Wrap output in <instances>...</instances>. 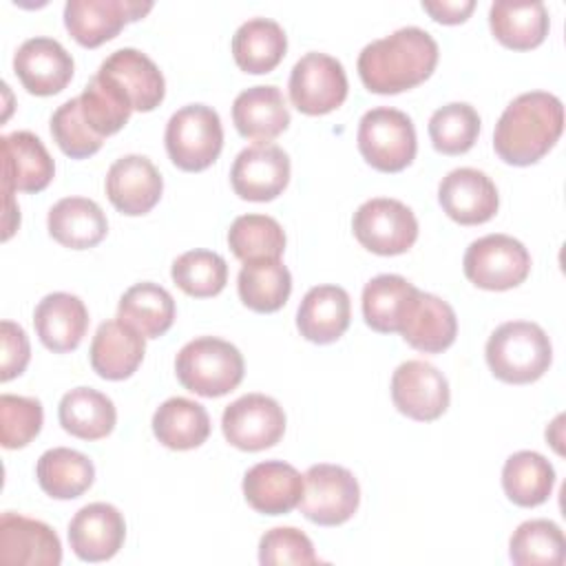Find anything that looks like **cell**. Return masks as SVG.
<instances>
[{
  "label": "cell",
  "instance_id": "1",
  "mask_svg": "<svg viewBox=\"0 0 566 566\" xmlns=\"http://www.w3.org/2000/svg\"><path fill=\"white\" fill-rule=\"evenodd\" d=\"M438 42L420 27H402L369 42L358 55V75L367 91L394 95L422 84L438 64Z\"/></svg>",
  "mask_w": 566,
  "mask_h": 566
},
{
  "label": "cell",
  "instance_id": "2",
  "mask_svg": "<svg viewBox=\"0 0 566 566\" xmlns=\"http://www.w3.org/2000/svg\"><path fill=\"white\" fill-rule=\"evenodd\" d=\"M562 130V99L546 91H528L502 111L493 130V148L511 166H531L555 146Z\"/></svg>",
  "mask_w": 566,
  "mask_h": 566
},
{
  "label": "cell",
  "instance_id": "3",
  "mask_svg": "<svg viewBox=\"0 0 566 566\" xmlns=\"http://www.w3.org/2000/svg\"><path fill=\"white\" fill-rule=\"evenodd\" d=\"M484 356L497 380L528 385L548 371L553 345L537 323L509 321L489 336Z\"/></svg>",
  "mask_w": 566,
  "mask_h": 566
},
{
  "label": "cell",
  "instance_id": "4",
  "mask_svg": "<svg viewBox=\"0 0 566 566\" xmlns=\"http://www.w3.org/2000/svg\"><path fill=\"white\" fill-rule=\"evenodd\" d=\"M243 369L241 352L217 336H199L186 343L175 358L177 380L203 398H219L237 389Z\"/></svg>",
  "mask_w": 566,
  "mask_h": 566
},
{
  "label": "cell",
  "instance_id": "5",
  "mask_svg": "<svg viewBox=\"0 0 566 566\" xmlns=\"http://www.w3.org/2000/svg\"><path fill=\"white\" fill-rule=\"evenodd\" d=\"M166 150L170 161L186 172L212 166L223 148L219 113L206 104H188L170 115L166 124Z\"/></svg>",
  "mask_w": 566,
  "mask_h": 566
},
{
  "label": "cell",
  "instance_id": "6",
  "mask_svg": "<svg viewBox=\"0 0 566 566\" xmlns=\"http://www.w3.org/2000/svg\"><path fill=\"white\" fill-rule=\"evenodd\" d=\"M356 142L363 159L380 172L405 170L418 150L411 117L389 106L371 108L360 117Z\"/></svg>",
  "mask_w": 566,
  "mask_h": 566
},
{
  "label": "cell",
  "instance_id": "7",
  "mask_svg": "<svg viewBox=\"0 0 566 566\" xmlns=\"http://www.w3.org/2000/svg\"><path fill=\"white\" fill-rule=\"evenodd\" d=\"M462 268L473 285L502 292L526 281L531 272V254L522 241L509 234H486L467 248Z\"/></svg>",
  "mask_w": 566,
  "mask_h": 566
},
{
  "label": "cell",
  "instance_id": "8",
  "mask_svg": "<svg viewBox=\"0 0 566 566\" xmlns=\"http://www.w3.org/2000/svg\"><path fill=\"white\" fill-rule=\"evenodd\" d=\"M360 502V486L354 473L338 464H312L303 475L301 513L318 526L347 522Z\"/></svg>",
  "mask_w": 566,
  "mask_h": 566
},
{
  "label": "cell",
  "instance_id": "9",
  "mask_svg": "<svg viewBox=\"0 0 566 566\" xmlns=\"http://www.w3.org/2000/svg\"><path fill=\"white\" fill-rule=\"evenodd\" d=\"M354 237L374 254L394 256L407 252L418 239V219L398 199L376 197L358 206L352 219Z\"/></svg>",
  "mask_w": 566,
  "mask_h": 566
},
{
  "label": "cell",
  "instance_id": "10",
  "mask_svg": "<svg viewBox=\"0 0 566 566\" xmlns=\"http://www.w3.org/2000/svg\"><path fill=\"white\" fill-rule=\"evenodd\" d=\"M290 99L305 115L336 111L347 97V75L343 64L327 53H305L290 73Z\"/></svg>",
  "mask_w": 566,
  "mask_h": 566
},
{
  "label": "cell",
  "instance_id": "11",
  "mask_svg": "<svg viewBox=\"0 0 566 566\" xmlns=\"http://www.w3.org/2000/svg\"><path fill=\"white\" fill-rule=\"evenodd\" d=\"M221 429L232 447L241 451H263L283 438L285 413L274 398L245 394L226 407Z\"/></svg>",
  "mask_w": 566,
  "mask_h": 566
},
{
  "label": "cell",
  "instance_id": "12",
  "mask_svg": "<svg viewBox=\"0 0 566 566\" xmlns=\"http://www.w3.org/2000/svg\"><path fill=\"white\" fill-rule=\"evenodd\" d=\"M449 396L444 374L431 363L407 360L391 376V400L411 420L431 422L440 418L449 407Z\"/></svg>",
  "mask_w": 566,
  "mask_h": 566
},
{
  "label": "cell",
  "instance_id": "13",
  "mask_svg": "<svg viewBox=\"0 0 566 566\" xmlns=\"http://www.w3.org/2000/svg\"><path fill=\"white\" fill-rule=\"evenodd\" d=\"M150 9L153 2L142 0H69L64 4V27L77 44L95 49Z\"/></svg>",
  "mask_w": 566,
  "mask_h": 566
},
{
  "label": "cell",
  "instance_id": "14",
  "mask_svg": "<svg viewBox=\"0 0 566 566\" xmlns=\"http://www.w3.org/2000/svg\"><path fill=\"white\" fill-rule=\"evenodd\" d=\"M398 334L418 352L440 354L453 345L458 318L447 301L416 287L400 314Z\"/></svg>",
  "mask_w": 566,
  "mask_h": 566
},
{
  "label": "cell",
  "instance_id": "15",
  "mask_svg": "<svg viewBox=\"0 0 566 566\" xmlns=\"http://www.w3.org/2000/svg\"><path fill=\"white\" fill-rule=\"evenodd\" d=\"M290 181V157L276 144L243 148L230 168L232 190L245 201H272Z\"/></svg>",
  "mask_w": 566,
  "mask_h": 566
},
{
  "label": "cell",
  "instance_id": "16",
  "mask_svg": "<svg viewBox=\"0 0 566 566\" xmlns=\"http://www.w3.org/2000/svg\"><path fill=\"white\" fill-rule=\"evenodd\" d=\"M2 195L13 199V192H40L53 175L55 164L42 139L29 130L2 135Z\"/></svg>",
  "mask_w": 566,
  "mask_h": 566
},
{
  "label": "cell",
  "instance_id": "17",
  "mask_svg": "<svg viewBox=\"0 0 566 566\" xmlns=\"http://www.w3.org/2000/svg\"><path fill=\"white\" fill-rule=\"evenodd\" d=\"M73 57L71 53L53 38H29L24 40L13 55V71L22 86L31 95H55L73 77Z\"/></svg>",
  "mask_w": 566,
  "mask_h": 566
},
{
  "label": "cell",
  "instance_id": "18",
  "mask_svg": "<svg viewBox=\"0 0 566 566\" xmlns=\"http://www.w3.org/2000/svg\"><path fill=\"white\" fill-rule=\"evenodd\" d=\"M438 201L455 223L478 226L493 219L500 206V195L486 172L478 168H455L442 177Z\"/></svg>",
  "mask_w": 566,
  "mask_h": 566
},
{
  "label": "cell",
  "instance_id": "19",
  "mask_svg": "<svg viewBox=\"0 0 566 566\" xmlns=\"http://www.w3.org/2000/svg\"><path fill=\"white\" fill-rule=\"evenodd\" d=\"M0 562L4 566H57L62 562L60 537L40 520L2 513Z\"/></svg>",
  "mask_w": 566,
  "mask_h": 566
},
{
  "label": "cell",
  "instance_id": "20",
  "mask_svg": "<svg viewBox=\"0 0 566 566\" xmlns=\"http://www.w3.org/2000/svg\"><path fill=\"white\" fill-rule=\"evenodd\" d=\"M164 190V179L144 155H124L106 172L108 201L128 217L150 212Z\"/></svg>",
  "mask_w": 566,
  "mask_h": 566
},
{
  "label": "cell",
  "instance_id": "21",
  "mask_svg": "<svg viewBox=\"0 0 566 566\" xmlns=\"http://www.w3.org/2000/svg\"><path fill=\"white\" fill-rule=\"evenodd\" d=\"M97 73L128 97L133 111L148 113L157 108L166 95V82L159 66L137 49L113 51L99 64Z\"/></svg>",
  "mask_w": 566,
  "mask_h": 566
},
{
  "label": "cell",
  "instance_id": "22",
  "mask_svg": "<svg viewBox=\"0 0 566 566\" xmlns=\"http://www.w3.org/2000/svg\"><path fill=\"white\" fill-rule=\"evenodd\" d=\"M126 537L124 515L106 502L82 506L69 524V544L84 562H106L122 548Z\"/></svg>",
  "mask_w": 566,
  "mask_h": 566
},
{
  "label": "cell",
  "instance_id": "23",
  "mask_svg": "<svg viewBox=\"0 0 566 566\" xmlns=\"http://www.w3.org/2000/svg\"><path fill=\"white\" fill-rule=\"evenodd\" d=\"M245 502L265 515H285L303 497V475L283 460H265L243 475Z\"/></svg>",
  "mask_w": 566,
  "mask_h": 566
},
{
  "label": "cell",
  "instance_id": "24",
  "mask_svg": "<svg viewBox=\"0 0 566 566\" xmlns=\"http://www.w3.org/2000/svg\"><path fill=\"white\" fill-rule=\"evenodd\" d=\"M33 325L46 349L55 354L73 352L86 334L88 310L80 296L53 292L35 305Z\"/></svg>",
  "mask_w": 566,
  "mask_h": 566
},
{
  "label": "cell",
  "instance_id": "25",
  "mask_svg": "<svg viewBox=\"0 0 566 566\" xmlns=\"http://www.w3.org/2000/svg\"><path fill=\"white\" fill-rule=\"evenodd\" d=\"M144 336L128 323L104 321L91 343V367L99 378L124 380L137 371L144 360Z\"/></svg>",
  "mask_w": 566,
  "mask_h": 566
},
{
  "label": "cell",
  "instance_id": "26",
  "mask_svg": "<svg viewBox=\"0 0 566 566\" xmlns=\"http://www.w3.org/2000/svg\"><path fill=\"white\" fill-rule=\"evenodd\" d=\"M349 318V294L340 285H316L307 290L298 305L296 327L310 343L327 345L347 332Z\"/></svg>",
  "mask_w": 566,
  "mask_h": 566
},
{
  "label": "cell",
  "instance_id": "27",
  "mask_svg": "<svg viewBox=\"0 0 566 566\" xmlns=\"http://www.w3.org/2000/svg\"><path fill=\"white\" fill-rule=\"evenodd\" d=\"M232 122L243 137L254 139L256 144H268L290 126V111L276 86L261 84L250 86L234 97Z\"/></svg>",
  "mask_w": 566,
  "mask_h": 566
},
{
  "label": "cell",
  "instance_id": "28",
  "mask_svg": "<svg viewBox=\"0 0 566 566\" xmlns=\"http://www.w3.org/2000/svg\"><path fill=\"white\" fill-rule=\"evenodd\" d=\"M489 24L495 40L513 51L539 46L551 29L548 9L539 0H497L489 9Z\"/></svg>",
  "mask_w": 566,
  "mask_h": 566
},
{
  "label": "cell",
  "instance_id": "29",
  "mask_svg": "<svg viewBox=\"0 0 566 566\" xmlns=\"http://www.w3.org/2000/svg\"><path fill=\"white\" fill-rule=\"evenodd\" d=\"M49 234L64 248L88 250L97 245L106 232L108 221L104 210L86 197H64L60 199L46 217Z\"/></svg>",
  "mask_w": 566,
  "mask_h": 566
},
{
  "label": "cell",
  "instance_id": "30",
  "mask_svg": "<svg viewBox=\"0 0 566 566\" xmlns=\"http://www.w3.org/2000/svg\"><path fill=\"white\" fill-rule=\"evenodd\" d=\"M287 51L283 27L270 18L245 20L232 35V57L245 73H270Z\"/></svg>",
  "mask_w": 566,
  "mask_h": 566
},
{
  "label": "cell",
  "instance_id": "31",
  "mask_svg": "<svg viewBox=\"0 0 566 566\" xmlns=\"http://www.w3.org/2000/svg\"><path fill=\"white\" fill-rule=\"evenodd\" d=\"M57 418L66 433L80 440H102L115 429L117 411L106 394L91 387H75L62 396Z\"/></svg>",
  "mask_w": 566,
  "mask_h": 566
},
{
  "label": "cell",
  "instance_id": "32",
  "mask_svg": "<svg viewBox=\"0 0 566 566\" xmlns=\"http://www.w3.org/2000/svg\"><path fill=\"white\" fill-rule=\"evenodd\" d=\"M153 433L164 447L172 451H188L208 440L210 416L203 405L175 396L164 400L153 413Z\"/></svg>",
  "mask_w": 566,
  "mask_h": 566
},
{
  "label": "cell",
  "instance_id": "33",
  "mask_svg": "<svg viewBox=\"0 0 566 566\" xmlns=\"http://www.w3.org/2000/svg\"><path fill=\"white\" fill-rule=\"evenodd\" d=\"M35 478L46 495L55 500H75L93 484L95 467L88 455L69 447H55L40 455Z\"/></svg>",
  "mask_w": 566,
  "mask_h": 566
},
{
  "label": "cell",
  "instance_id": "34",
  "mask_svg": "<svg viewBox=\"0 0 566 566\" xmlns=\"http://www.w3.org/2000/svg\"><path fill=\"white\" fill-rule=\"evenodd\" d=\"M117 318L135 327L144 338H159L175 321V301L166 287L142 281L122 294Z\"/></svg>",
  "mask_w": 566,
  "mask_h": 566
},
{
  "label": "cell",
  "instance_id": "35",
  "mask_svg": "<svg viewBox=\"0 0 566 566\" xmlns=\"http://www.w3.org/2000/svg\"><path fill=\"white\" fill-rule=\"evenodd\" d=\"M555 486L553 464L537 451H517L502 467V489L506 497L524 509L539 506Z\"/></svg>",
  "mask_w": 566,
  "mask_h": 566
},
{
  "label": "cell",
  "instance_id": "36",
  "mask_svg": "<svg viewBox=\"0 0 566 566\" xmlns=\"http://www.w3.org/2000/svg\"><path fill=\"white\" fill-rule=\"evenodd\" d=\"M237 290L245 307L270 314L281 310L292 292V274L279 259L243 263Z\"/></svg>",
  "mask_w": 566,
  "mask_h": 566
},
{
  "label": "cell",
  "instance_id": "37",
  "mask_svg": "<svg viewBox=\"0 0 566 566\" xmlns=\"http://www.w3.org/2000/svg\"><path fill=\"white\" fill-rule=\"evenodd\" d=\"M509 557L517 566H559L566 559V539L551 520L522 522L509 542Z\"/></svg>",
  "mask_w": 566,
  "mask_h": 566
},
{
  "label": "cell",
  "instance_id": "38",
  "mask_svg": "<svg viewBox=\"0 0 566 566\" xmlns=\"http://www.w3.org/2000/svg\"><path fill=\"white\" fill-rule=\"evenodd\" d=\"M228 245L243 263L281 259L285 250V232L281 223L268 214H241L230 223Z\"/></svg>",
  "mask_w": 566,
  "mask_h": 566
},
{
  "label": "cell",
  "instance_id": "39",
  "mask_svg": "<svg viewBox=\"0 0 566 566\" xmlns=\"http://www.w3.org/2000/svg\"><path fill=\"white\" fill-rule=\"evenodd\" d=\"M416 285L400 274H378L363 287V318L380 334L398 332V321Z\"/></svg>",
  "mask_w": 566,
  "mask_h": 566
},
{
  "label": "cell",
  "instance_id": "40",
  "mask_svg": "<svg viewBox=\"0 0 566 566\" xmlns=\"http://www.w3.org/2000/svg\"><path fill=\"white\" fill-rule=\"evenodd\" d=\"M80 106L86 124L102 139L122 130L133 113L128 97L99 73H95L84 86L80 95Z\"/></svg>",
  "mask_w": 566,
  "mask_h": 566
},
{
  "label": "cell",
  "instance_id": "41",
  "mask_svg": "<svg viewBox=\"0 0 566 566\" xmlns=\"http://www.w3.org/2000/svg\"><path fill=\"white\" fill-rule=\"evenodd\" d=\"M175 285L195 298L217 296L228 281V263L212 250H188L172 261Z\"/></svg>",
  "mask_w": 566,
  "mask_h": 566
},
{
  "label": "cell",
  "instance_id": "42",
  "mask_svg": "<svg viewBox=\"0 0 566 566\" xmlns=\"http://www.w3.org/2000/svg\"><path fill=\"white\" fill-rule=\"evenodd\" d=\"M480 135V115L467 102H451L433 111L429 119V137L438 153L462 155L471 150Z\"/></svg>",
  "mask_w": 566,
  "mask_h": 566
},
{
  "label": "cell",
  "instance_id": "43",
  "mask_svg": "<svg viewBox=\"0 0 566 566\" xmlns=\"http://www.w3.org/2000/svg\"><path fill=\"white\" fill-rule=\"evenodd\" d=\"M51 135L60 150L71 159H84L95 155L104 139L91 130L82 115L80 97L66 99L51 117Z\"/></svg>",
  "mask_w": 566,
  "mask_h": 566
},
{
  "label": "cell",
  "instance_id": "44",
  "mask_svg": "<svg viewBox=\"0 0 566 566\" xmlns=\"http://www.w3.org/2000/svg\"><path fill=\"white\" fill-rule=\"evenodd\" d=\"M44 411L38 398L0 396V442L4 449L27 447L42 429Z\"/></svg>",
  "mask_w": 566,
  "mask_h": 566
},
{
  "label": "cell",
  "instance_id": "45",
  "mask_svg": "<svg viewBox=\"0 0 566 566\" xmlns=\"http://www.w3.org/2000/svg\"><path fill=\"white\" fill-rule=\"evenodd\" d=\"M259 562L274 564H318L312 539L294 526H276L263 533L259 542Z\"/></svg>",
  "mask_w": 566,
  "mask_h": 566
},
{
  "label": "cell",
  "instance_id": "46",
  "mask_svg": "<svg viewBox=\"0 0 566 566\" xmlns=\"http://www.w3.org/2000/svg\"><path fill=\"white\" fill-rule=\"evenodd\" d=\"M0 340H2V367L0 380L7 382L20 376L31 358V347L24 329L11 321H2L0 325Z\"/></svg>",
  "mask_w": 566,
  "mask_h": 566
},
{
  "label": "cell",
  "instance_id": "47",
  "mask_svg": "<svg viewBox=\"0 0 566 566\" xmlns=\"http://www.w3.org/2000/svg\"><path fill=\"white\" fill-rule=\"evenodd\" d=\"M422 9L442 24H460L469 18V13L475 9L473 0H438V2H429L422 0Z\"/></svg>",
  "mask_w": 566,
  "mask_h": 566
}]
</instances>
